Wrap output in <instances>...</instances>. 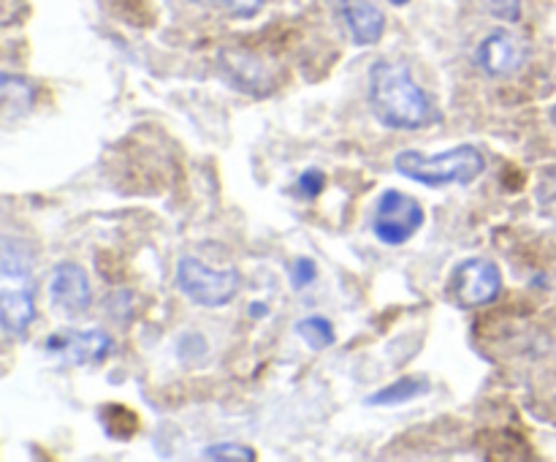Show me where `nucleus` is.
<instances>
[{"label": "nucleus", "instance_id": "f8f14e48", "mask_svg": "<svg viewBox=\"0 0 556 462\" xmlns=\"http://www.w3.org/2000/svg\"><path fill=\"white\" fill-rule=\"evenodd\" d=\"M429 389H432V386L424 378L407 375V378L394 380V384L383 386V389H378L375 395H369L367 405H405V402L416 400V397L429 395Z\"/></svg>", "mask_w": 556, "mask_h": 462}, {"label": "nucleus", "instance_id": "2eb2a0df", "mask_svg": "<svg viewBox=\"0 0 556 462\" xmlns=\"http://www.w3.org/2000/svg\"><path fill=\"white\" fill-rule=\"evenodd\" d=\"M315 277H318V266H315L313 259H296L291 264V286L296 288V291L313 286Z\"/></svg>", "mask_w": 556, "mask_h": 462}, {"label": "nucleus", "instance_id": "f03ea898", "mask_svg": "<svg viewBox=\"0 0 556 462\" xmlns=\"http://www.w3.org/2000/svg\"><path fill=\"white\" fill-rule=\"evenodd\" d=\"M36 319L33 255L11 234L0 239V324L9 337H25Z\"/></svg>", "mask_w": 556, "mask_h": 462}, {"label": "nucleus", "instance_id": "f257e3e1", "mask_svg": "<svg viewBox=\"0 0 556 462\" xmlns=\"http://www.w3.org/2000/svg\"><path fill=\"white\" fill-rule=\"evenodd\" d=\"M369 109L394 130H424L443 120L438 103L413 79L405 63L378 60L369 68Z\"/></svg>", "mask_w": 556, "mask_h": 462}, {"label": "nucleus", "instance_id": "9b49d317", "mask_svg": "<svg viewBox=\"0 0 556 462\" xmlns=\"http://www.w3.org/2000/svg\"><path fill=\"white\" fill-rule=\"evenodd\" d=\"M340 16L358 47H372L383 38L386 16L372 0H340Z\"/></svg>", "mask_w": 556, "mask_h": 462}, {"label": "nucleus", "instance_id": "6ab92c4d", "mask_svg": "<svg viewBox=\"0 0 556 462\" xmlns=\"http://www.w3.org/2000/svg\"><path fill=\"white\" fill-rule=\"evenodd\" d=\"M389 3L391 5H407V3H410V0H389Z\"/></svg>", "mask_w": 556, "mask_h": 462}, {"label": "nucleus", "instance_id": "aec40b11", "mask_svg": "<svg viewBox=\"0 0 556 462\" xmlns=\"http://www.w3.org/2000/svg\"><path fill=\"white\" fill-rule=\"evenodd\" d=\"M552 114H554V120H556V107H554V112H552Z\"/></svg>", "mask_w": 556, "mask_h": 462}, {"label": "nucleus", "instance_id": "6e6552de", "mask_svg": "<svg viewBox=\"0 0 556 462\" xmlns=\"http://www.w3.org/2000/svg\"><path fill=\"white\" fill-rule=\"evenodd\" d=\"M527 54H530V47L525 38L516 36L514 30L497 27L478 43L476 63L486 76H510L525 68Z\"/></svg>", "mask_w": 556, "mask_h": 462}, {"label": "nucleus", "instance_id": "ddd939ff", "mask_svg": "<svg viewBox=\"0 0 556 462\" xmlns=\"http://www.w3.org/2000/svg\"><path fill=\"white\" fill-rule=\"evenodd\" d=\"M293 332L299 335V340L307 342L313 351H324V348H331L337 342V332L331 326L329 319L324 315H307V319H299Z\"/></svg>", "mask_w": 556, "mask_h": 462}, {"label": "nucleus", "instance_id": "0eeeda50", "mask_svg": "<svg viewBox=\"0 0 556 462\" xmlns=\"http://www.w3.org/2000/svg\"><path fill=\"white\" fill-rule=\"evenodd\" d=\"M217 71L233 90L244 96L266 98L277 90L275 68L250 49H223L217 54Z\"/></svg>", "mask_w": 556, "mask_h": 462}, {"label": "nucleus", "instance_id": "39448f33", "mask_svg": "<svg viewBox=\"0 0 556 462\" xmlns=\"http://www.w3.org/2000/svg\"><path fill=\"white\" fill-rule=\"evenodd\" d=\"M424 221H427V215H424L421 201L391 188L380 193L369 226L380 242L396 248V245H405L407 239L416 237Z\"/></svg>", "mask_w": 556, "mask_h": 462}, {"label": "nucleus", "instance_id": "dca6fc26", "mask_svg": "<svg viewBox=\"0 0 556 462\" xmlns=\"http://www.w3.org/2000/svg\"><path fill=\"white\" fill-rule=\"evenodd\" d=\"M206 3L215 5V9L228 11V14L233 16H253L258 14L264 0H206Z\"/></svg>", "mask_w": 556, "mask_h": 462}, {"label": "nucleus", "instance_id": "a211bd4d", "mask_svg": "<svg viewBox=\"0 0 556 462\" xmlns=\"http://www.w3.org/2000/svg\"><path fill=\"white\" fill-rule=\"evenodd\" d=\"M489 14L503 22H519L521 0H486Z\"/></svg>", "mask_w": 556, "mask_h": 462}, {"label": "nucleus", "instance_id": "9d476101", "mask_svg": "<svg viewBox=\"0 0 556 462\" xmlns=\"http://www.w3.org/2000/svg\"><path fill=\"white\" fill-rule=\"evenodd\" d=\"M49 297H52L54 308L63 310V313H85L92 302V288L85 266L74 264V261H60L49 277Z\"/></svg>", "mask_w": 556, "mask_h": 462}, {"label": "nucleus", "instance_id": "1a4fd4ad", "mask_svg": "<svg viewBox=\"0 0 556 462\" xmlns=\"http://www.w3.org/2000/svg\"><path fill=\"white\" fill-rule=\"evenodd\" d=\"M43 348L60 362L90 364L112 353V337L103 329H60L49 337Z\"/></svg>", "mask_w": 556, "mask_h": 462}, {"label": "nucleus", "instance_id": "423d86ee", "mask_svg": "<svg viewBox=\"0 0 556 462\" xmlns=\"http://www.w3.org/2000/svg\"><path fill=\"white\" fill-rule=\"evenodd\" d=\"M503 291V272L492 259H467L451 272L448 294L459 308H483Z\"/></svg>", "mask_w": 556, "mask_h": 462}, {"label": "nucleus", "instance_id": "f3484780", "mask_svg": "<svg viewBox=\"0 0 556 462\" xmlns=\"http://www.w3.org/2000/svg\"><path fill=\"white\" fill-rule=\"evenodd\" d=\"M296 188L299 196H304V199H315V196H320V190L326 188V174L320 172V168H307V172L299 177Z\"/></svg>", "mask_w": 556, "mask_h": 462}, {"label": "nucleus", "instance_id": "7ed1b4c3", "mask_svg": "<svg viewBox=\"0 0 556 462\" xmlns=\"http://www.w3.org/2000/svg\"><path fill=\"white\" fill-rule=\"evenodd\" d=\"M394 168L402 177L429 185V188H445V185L467 188L486 172V158L476 145L451 147L440 155H427L421 150H402L396 152Z\"/></svg>", "mask_w": 556, "mask_h": 462}, {"label": "nucleus", "instance_id": "4468645a", "mask_svg": "<svg viewBox=\"0 0 556 462\" xmlns=\"http://www.w3.org/2000/svg\"><path fill=\"white\" fill-rule=\"evenodd\" d=\"M204 460H220V462H255V451L244 444H233V440H226V444H212L201 451Z\"/></svg>", "mask_w": 556, "mask_h": 462}, {"label": "nucleus", "instance_id": "20e7f679", "mask_svg": "<svg viewBox=\"0 0 556 462\" xmlns=\"http://www.w3.org/2000/svg\"><path fill=\"white\" fill-rule=\"evenodd\" d=\"M177 286L199 308H226L237 297L242 277L237 266L215 270L195 255H182L177 264Z\"/></svg>", "mask_w": 556, "mask_h": 462}]
</instances>
